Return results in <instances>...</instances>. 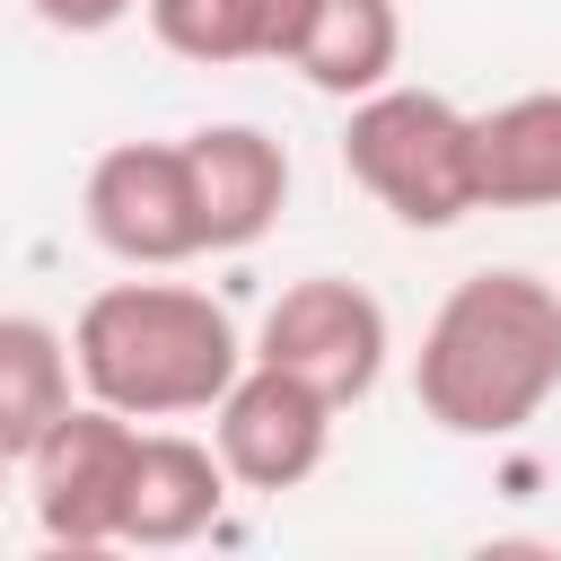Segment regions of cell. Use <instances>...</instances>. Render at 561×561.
Instances as JSON below:
<instances>
[{
  "mask_svg": "<svg viewBox=\"0 0 561 561\" xmlns=\"http://www.w3.org/2000/svg\"><path fill=\"white\" fill-rule=\"evenodd\" d=\"M561 394V289L500 263L465 272L412 351V403L447 438H517Z\"/></svg>",
  "mask_w": 561,
  "mask_h": 561,
  "instance_id": "obj_1",
  "label": "cell"
},
{
  "mask_svg": "<svg viewBox=\"0 0 561 561\" xmlns=\"http://www.w3.org/2000/svg\"><path fill=\"white\" fill-rule=\"evenodd\" d=\"M245 368V342L210 289L184 280H114L70 324V377L88 403H114L131 421H184L228 394Z\"/></svg>",
  "mask_w": 561,
  "mask_h": 561,
  "instance_id": "obj_2",
  "label": "cell"
},
{
  "mask_svg": "<svg viewBox=\"0 0 561 561\" xmlns=\"http://www.w3.org/2000/svg\"><path fill=\"white\" fill-rule=\"evenodd\" d=\"M342 167L403 228H456L465 210H482V193H473V114L438 88L386 79V88L351 96Z\"/></svg>",
  "mask_w": 561,
  "mask_h": 561,
  "instance_id": "obj_3",
  "label": "cell"
},
{
  "mask_svg": "<svg viewBox=\"0 0 561 561\" xmlns=\"http://www.w3.org/2000/svg\"><path fill=\"white\" fill-rule=\"evenodd\" d=\"M131 456H140V421L131 412L70 403L18 456L44 543H61V552H114L123 543V500H131Z\"/></svg>",
  "mask_w": 561,
  "mask_h": 561,
  "instance_id": "obj_4",
  "label": "cell"
},
{
  "mask_svg": "<svg viewBox=\"0 0 561 561\" xmlns=\"http://www.w3.org/2000/svg\"><path fill=\"white\" fill-rule=\"evenodd\" d=\"M88 237L131 263V272H175L202 254V210H193V167L184 140H114L88 184H79Z\"/></svg>",
  "mask_w": 561,
  "mask_h": 561,
  "instance_id": "obj_5",
  "label": "cell"
},
{
  "mask_svg": "<svg viewBox=\"0 0 561 561\" xmlns=\"http://www.w3.org/2000/svg\"><path fill=\"white\" fill-rule=\"evenodd\" d=\"M386 351H394L386 307H377L359 280H342V272H307V280H289V289L272 298V316H263V342H254V359L307 377L333 412L359 403V394L386 377Z\"/></svg>",
  "mask_w": 561,
  "mask_h": 561,
  "instance_id": "obj_6",
  "label": "cell"
},
{
  "mask_svg": "<svg viewBox=\"0 0 561 561\" xmlns=\"http://www.w3.org/2000/svg\"><path fill=\"white\" fill-rule=\"evenodd\" d=\"M210 447H219L228 482H245V491H298L324 465V447H333V403L307 377H289V368H272V359L245 351V368L210 403Z\"/></svg>",
  "mask_w": 561,
  "mask_h": 561,
  "instance_id": "obj_7",
  "label": "cell"
},
{
  "mask_svg": "<svg viewBox=\"0 0 561 561\" xmlns=\"http://www.w3.org/2000/svg\"><path fill=\"white\" fill-rule=\"evenodd\" d=\"M193 167V210H202V254H245L280 202H289V149L263 123H202L184 131Z\"/></svg>",
  "mask_w": 561,
  "mask_h": 561,
  "instance_id": "obj_8",
  "label": "cell"
},
{
  "mask_svg": "<svg viewBox=\"0 0 561 561\" xmlns=\"http://www.w3.org/2000/svg\"><path fill=\"white\" fill-rule=\"evenodd\" d=\"M316 96H368L403 61V9L394 0H289L280 9V53Z\"/></svg>",
  "mask_w": 561,
  "mask_h": 561,
  "instance_id": "obj_9",
  "label": "cell"
},
{
  "mask_svg": "<svg viewBox=\"0 0 561 561\" xmlns=\"http://www.w3.org/2000/svg\"><path fill=\"white\" fill-rule=\"evenodd\" d=\"M219 508H228V465H219V447H202V438H184V430H140L131 500H123V543L175 552V543L210 535Z\"/></svg>",
  "mask_w": 561,
  "mask_h": 561,
  "instance_id": "obj_10",
  "label": "cell"
},
{
  "mask_svg": "<svg viewBox=\"0 0 561 561\" xmlns=\"http://www.w3.org/2000/svg\"><path fill=\"white\" fill-rule=\"evenodd\" d=\"M473 193L482 210H561V88L473 114Z\"/></svg>",
  "mask_w": 561,
  "mask_h": 561,
  "instance_id": "obj_11",
  "label": "cell"
},
{
  "mask_svg": "<svg viewBox=\"0 0 561 561\" xmlns=\"http://www.w3.org/2000/svg\"><path fill=\"white\" fill-rule=\"evenodd\" d=\"M70 412V333L44 316H0V456L18 465Z\"/></svg>",
  "mask_w": 561,
  "mask_h": 561,
  "instance_id": "obj_12",
  "label": "cell"
},
{
  "mask_svg": "<svg viewBox=\"0 0 561 561\" xmlns=\"http://www.w3.org/2000/svg\"><path fill=\"white\" fill-rule=\"evenodd\" d=\"M280 9L289 0H140L149 35L175 61L228 70V61H272L280 53Z\"/></svg>",
  "mask_w": 561,
  "mask_h": 561,
  "instance_id": "obj_13",
  "label": "cell"
},
{
  "mask_svg": "<svg viewBox=\"0 0 561 561\" xmlns=\"http://www.w3.org/2000/svg\"><path fill=\"white\" fill-rule=\"evenodd\" d=\"M53 35H105V26H123L140 0H26Z\"/></svg>",
  "mask_w": 561,
  "mask_h": 561,
  "instance_id": "obj_14",
  "label": "cell"
},
{
  "mask_svg": "<svg viewBox=\"0 0 561 561\" xmlns=\"http://www.w3.org/2000/svg\"><path fill=\"white\" fill-rule=\"evenodd\" d=\"M0 465H9V456H0Z\"/></svg>",
  "mask_w": 561,
  "mask_h": 561,
  "instance_id": "obj_15",
  "label": "cell"
}]
</instances>
